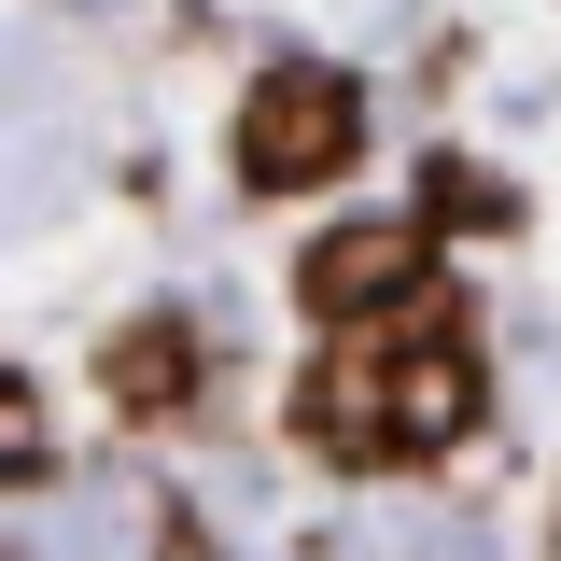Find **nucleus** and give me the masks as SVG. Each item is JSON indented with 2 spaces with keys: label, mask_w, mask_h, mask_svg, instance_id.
<instances>
[{
  "label": "nucleus",
  "mask_w": 561,
  "mask_h": 561,
  "mask_svg": "<svg viewBox=\"0 0 561 561\" xmlns=\"http://www.w3.org/2000/svg\"><path fill=\"white\" fill-rule=\"evenodd\" d=\"M351 154H365V84L323 57H280L253 70V99H239V183L253 197H309V183H337Z\"/></svg>",
  "instance_id": "obj_1"
},
{
  "label": "nucleus",
  "mask_w": 561,
  "mask_h": 561,
  "mask_svg": "<svg viewBox=\"0 0 561 561\" xmlns=\"http://www.w3.org/2000/svg\"><path fill=\"white\" fill-rule=\"evenodd\" d=\"M421 267H435V225H421V210H365V225H323V239L295 253V295H309V323L379 337L393 309H435Z\"/></svg>",
  "instance_id": "obj_2"
},
{
  "label": "nucleus",
  "mask_w": 561,
  "mask_h": 561,
  "mask_svg": "<svg viewBox=\"0 0 561 561\" xmlns=\"http://www.w3.org/2000/svg\"><path fill=\"white\" fill-rule=\"evenodd\" d=\"M478 408H491V365H478V337H463V309L435 295V309H421V337H393V463L463 449Z\"/></svg>",
  "instance_id": "obj_3"
},
{
  "label": "nucleus",
  "mask_w": 561,
  "mask_h": 561,
  "mask_svg": "<svg viewBox=\"0 0 561 561\" xmlns=\"http://www.w3.org/2000/svg\"><path fill=\"white\" fill-rule=\"evenodd\" d=\"M309 435L337 463H393V323L379 337H337L309 365Z\"/></svg>",
  "instance_id": "obj_4"
},
{
  "label": "nucleus",
  "mask_w": 561,
  "mask_h": 561,
  "mask_svg": "<svg viewBox=\"0 0 561 561\" xmlns=\"http://www.w3.org/2000/svg\"><path fill=\"white\" fill-rule=\"evenodd\" d=\"M99 393H113L127 421H183L197 408V323H169V309L113 323V337H99Z\"/></svg>",
  "instance_id": "obj_5"
},
{
  "label": "nucleus",
  "mask_w": 561,
  "mask_h": 561,
  "mask_svg": "<svg viewBox=\"0 0 561 561\" xmlns=\"http://www.w3.org/2000/svg\"><path fill=\"white\" fill-rule=\"evenodd\" d=\"M421 225H519V183H491L478 154H435L421 169Z\"/></svg>",
  "instance_id": "obj_6"
},
{
  "label": "nucleus",
  "mask_w": 561,
  "mask_h": 561,
  "mask_svg": "<svg viewBox=\"0 0 561 561\" xmlns=\"http://www.w3.org/2000/svg\"><path fill=\"white\" fill-rule=\"evenodd\" d=\"M0 478L14 491L57 478V449H43V379H0Z\"/></svg>",
  "instance_id": "obj_7"
},
{
  "label": "nucleus",
  "mask_w": 561,
  "mask_h": 561,
  "mask_svg": "<svg viewBox=\"0 0 561 561\" xmlns=\"http://www.w3.org/2000/svg\"><path fill=\"white\" fill-rule=\"evenodd\" d=\"M154 561H210V534H197V519H183V505L154 519Z\"/></svg>",
  "instance_id": "obj_8"
}]
</instances>
